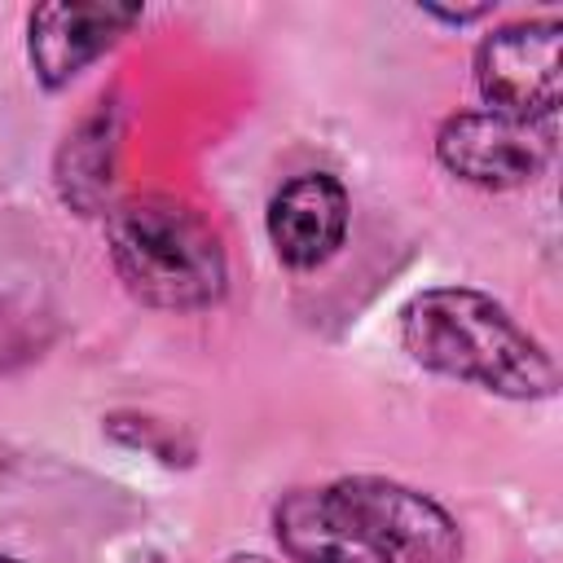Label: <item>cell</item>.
I'll use <instances>...</instances> for the list:
<instances>
[{"mask_svg": "<svg viewBox=\"0 0 563 563\" xmlns=\"http://www.w3.org/2000/svg\"><path fill=\"white\" fill-rule=\"evenodd\" d=\"M273 532L290 563H391L334 497V488L286 493L273 510Z\"/></svg>", "mask_w": 563, "mask_h": 563, "instance_id": "obj_8", "label": "cell"}, {"mask_svg": "<svg viewBox=\"0 0 563 563\" xmlns=\"http://www.w3.org/2000/svg\"><path fill=\"white\" fill-rule=\"evenodd\" d=\"M132 22H141V4H114V0H53V4H40L31 13V35H26L35 79L44 88L70 84Z\"/></svg>", "mask_w": 563, "mask_h": 563, "instance_id": "obj_6", "label": "cell"}, {"mask_svg": "<svg viewBox=\"0 0 563 563\" xmlns=\"http://www.w3.org/2000/svg\"><path fill=\"white\" fill-rule=\"evenodd\" d=\"M559 40L563 26L554 18L493 31L475 53V84L488 110L523 123H545L559 110V92H563Z\"/></svg>", "mask_w": 563, "mask_h": 563, "instance_id": "obj_4", "label": "cell"}, {"mask_svg": "<svg viewBox=\"0 0 563 563\" xmlns=\"http://www.w3.org/2000/svg\"><path fill=\"white\" fill-rule=\"evenodd\" d=\"M106 246L123 286L150 308H207L224 295L229 268L211 224L163 194H141L106 216Z\"/></svg>", "mask_w": 563, "mask_h": 563, "instance_id": "obj_2", "label": "cell"}, {"mask_svg": "<svg viewBox=\"0 0 563 563\" xmlns=\"http://www.w3.org/2000/svg\"><path fill=\"white\" fill-rule=\"evenodd\" d=\"M347 233V189L325 172H303L286 180L268 202V242L282 264L317 268Z\"/></svg>", "mask_w": 563, "mask_h": 563, "instance_id": "obj_7", "label": "cell"}, {"mask_svg": "<svg viewBox=\"0 0 563 563\" xmlns=\"http://www.w3.org/2000/svg\"><path fill=\"white\" fill-rule=\"evenodd\" d=\"M554 141L545 123H523L497 110H462L440 123L435 158L466 185L479 189H515L545 172Z\"/></svg>", "mask_w": 563, "mask_h": 563, "instance_id": "obj_5", "label": "cell"}, {"mask_svg": "<svg viewBox=\"0 0 563 563\" xmlns=\"http://www.w3.org/2000/svg\"><path fill=\"white\" fill-rule=\"evenodd\" d=\"M119 119L114 110H97L79 123L75 136H66L62 158H57V189L66 198V207H75L79 216L101 211L106 194H110V172H114V150H119Z\"/></svg>", "mask_w": 563, "mask_h": 563, "instance_id": "obj_9", "label": "cell"}, {"mask_svg": "<svg viewBox=\"0 0 563 563\" xmlns=\"http://www.w3.org/2000/svg\"><path fill=\"white\" fill-rule=\"evenodd\" d=\"M405 352L444 378L510 400H545L559 391L554 356L484 290L431 286L400 308Z\"/></svg>", "mask_w": 563, "mask_h": 563, "instance_id": "obj_1", "label": "cell"}, {"mask_svg": "<svg viewBox=\"0 0 563 563\" xmlns=\"http://www.w3.org/2000/svg\"><path fill=\"white\" fill-rule=\"evenodd\" d=\"M330 488L391 563H457L462 559V532L453 515L427 493L396 484V479H378V475H352Z\"/></svg>", "mask_w": 563, "mask_h": 563, "instance_id": "obj_3", "label": "cell"}, {"mask_svg": "<svg viewBox=\"0 0 563 563\" xmlns=\"http://www.w3.org/2000/svg\"><path fill=\"white\" fill-rule=\"evenodd\" d=\"M0 563H18V559H9V554H0Z\"/></svg>", "mask_w": 563, "mask_h": 563, "instance_id": "obj_10", "label": "cell"}]
</instances>
